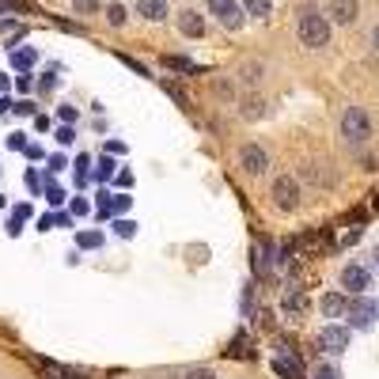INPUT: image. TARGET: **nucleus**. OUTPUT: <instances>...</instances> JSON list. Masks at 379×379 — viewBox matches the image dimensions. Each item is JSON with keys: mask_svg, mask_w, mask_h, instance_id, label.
Listing matches in <instances>:
<instances>
[{"mask_svg": "<svg viewBox=\"0 0 379 379\" xmlns=\"http://www.w3.org/2000/svg\"><path fill=\"white\" fill-rule=\"evenodd\" d=\"M307 307H311V304H307V296L300 292V288H292V292L285 296V304H281V311H285L288 319H300V315H307Z\"/></svg>", "mask_w": 379, "mask_h": 379, "instance_id": "f8f14e48", "label": "nucleus"}, {"mask_svg": "<svg viewBox=\"0 0 379 379\" xmlns=\"http://www.w3.org/2000/svg\"><path fill=\"white\" fill-rule=\"evenodd\" d=\"M243 80H247V84H258V80H262V65H247V69H243Z\"/></svg>", "mask_w": 379, "mask_h": 379, "instance_id": "c85d7f7f", "label": "nucleus"}, {"mask_svg": "<svg viewBox=\"0 0 379 379\" xmlns=\"http://www.w3.org/2000/svg\"><path fill=\"white\" fill-rule=\"evenodd\" d=\"M23 182H27L31 194H42V190H46V175H42V171H27Z\"/></svg>", "mask_w": 379, "mask_h": 379, "instance_id": "6ab92c4d", "label": "nucleus"}, {"mask_svg": "<svg viewBox=\"0 0 379 379\" xmlns=\"http://www.w3.org/2000/svg\"><path fill=\"white\" fill-rule=\"evenodd\" d=\"M270 194H273V205L281 209V213H296L300 209V178L296 175H277Z\"/></svg>", "mask_w": 379, "mask_h": 379, "instance_id": "7ed1b4c3", "label": "nucleus"}, {"mask_svg": "<svg viewBox=\"0 0 379 379\" xmlns=\"http://www.w3.org/2000/svg\"><path fill=\"white\" fill-rule=\"evenodd\" d=\"M35 61H38L35 50H16V53H12V69H19V72L35 69Z\"/></svg>", "mask_w": 379, "mask_h": 379, "instance_id": "dca6fc26", "label": "nucleus"}, {"mask_svg": "<svg viewBox=\"0 0 379 379\" xmlns=\"http://www.w3.org/2000/svg\"><path fill=\"white\" fill-rule=\"evenodd\" d=\"M372 46H375V53H379V23L372 27Z\"/></svg>", "mask_w": 379, "mask_h": 379, "instance_id": "a19ab883", "label": "nucleus"}, {"mask_svg": "<svg viewBox=\"0 0 379 379\" xmlns=\"http://www.w3.org/2000/svg\"><path fill=\"white\" fill-rule=\"evenodd\" d=\"M345 315H349V326L368 330L379 319V304H375V300H368V296H353L349 304H345Z\"/></svg>", "mask_w": 379, "mask_h": 379, "instance_id": "20e7f679", "label": "nucleus"}, {"mask_svg": "<svg viewBox=\"0 0 379 379\" xmlns=\"http://www.w3.org/2000/svg\"><path fill=\"white\" fill-rule=\"evenodd\" d=\"M65 167H69V163H65V155H50V167H46V171L53 175V171H65Z\"/></svg>", "mask_w": 379, "mask_h": 379, "instance_id": "f704fd0d", "label": "nucleus"}, {"mask_svg": "<svg viewBox=\"0 0 379 379\" xmlns=\"http://www.w3.org/2000/svg\"><path fill=\"white\" fill-rule=\"evenodd\" d=\"M114 178H118V186H126V190H129V186H133V175H129V171H118V175H114Z\"/></svg>", "mask_w": 379, "mask_h": 379, "instance_id": "58836bf2", "label": "nucleus"}, {"mask_svg": "<svg viewBox=\"0 0 379 379\" xmlns=\"http://www.w3.org/2000/svg\"><path fill=\"white\" fill-rule=\"evenodd\" d=\"M8 148L23 152V148H27V133H12V137H8Z\"/></svg>", "mask_w": 379, "mask_h": 379, "instance_id": "7c9ffc66", "label": "nucleus"}, {"mask_svg": "<svg viewBox=\"0 0 379 379\" xmlns=\"http://www.w3.org/2000/svg\"><path fill=\"white\" fill-rule=\"evenodd\" d=\"M239 167L251 178H258V175H265V167H270V155H265L262 144H243L239 148Z\"/></svg>", "mask_w": 379, "mask_h": 379, "instance_id": "39448f33", "label": "nucleus"}, {"mask_svg": "<svg viewBox=\"0 0 379 379\" xmlns=\"http://www.w3.org/2000/svg\"><path fill=\"white\" fill-rule=\"evenodd\" d=\"M273 372L281 375V379H304V368H300V361H296L292 353H281V356H277V361H273Z\"/></svg>", "mask_w": 379, "mask_h": 379, "instance_id": "9d476101", "label": "nucleus"}, {"mask_svg": "<svg viewBox=\"0 0 379 379\" xmlns=\"http://www.w3.org/2000/svg\"><path fill=\"white\" fill-rule=\"evenodd\" d=\"M80 247L84 251H99L103 247V236H99V231H80Z\"/></svg>", "mask_w": 379, "mask_h": 379, "instance_id": "412c9836", "label": "nucleus"}, {"mask_svg": "<svg viewBox=\"0 0 379 379\" xmlns=\"http://www.w3.org/2000/svg\"><path fill=\"white\" fill-rule=\"evenodd\" d=\"M239 8H243L247 16H258V19H265V16L273 12V0H243Z\"/></svg>", "mask_w": 379, "mask_h": 379, "instance_id": "2eb2a0df", "label": "nucleus"}, {"mask_svg": "<svg viewBox=\"0 0 379 379\" xmlns=\"http://www.w3.org/2000/svg\"><path fill=\"white\" fill-rule=\"evenodd\" d=\"M345 304H349V300H345L341 292L322 296V315H326V319H341V315H345Z\"/></svg>", "mask_w": 379, "mask_h": 379, "instance_id": "4468645a", "label": "nucleus"}, {"mask_svg": "<svg viewBox=\"0 0 379 379\" xmlns=\"http://www.w3.org/2000/svg\"><path fill=\"white\" fill-rule=\"evenodd\" d=\"M53 220V228H72V216L69 213H57V216H50Z\"/></svg>", "mask_w": 379, "mask_h": 379, "instance_id": "e433bc0d", "label": "nucleus"}, {"mask_svg": "<svg viewBox=\"0 0 379 379\" xmlns=\"http://www.w3.org/2000/svg\"><path fill=\"white\" fill-rule=\"evenodd\" d=\"M53 141H57V144H72L76 141V129L72 126H61L57 133H53Z\"/></svg>", "mask_w": 379, "mask_h": 379, "instance_id": "cd10ccee", "label": "nucleus"}, {"mask_svg": "<svg viewBox=\"0 0 379 379\" xmlns=\"http://www.w3.org/2000/svg\"><path fill=\"white\" fill-rule=\"evenodd\" d=\"M341 288L349 296H364L368 288H372V273H368L364 265H345L341 270Z\"/></svg>", "mask_w": 379, "mask_h": 379, "instance_id": "423d86ee", "label": "nucleus"}, {"mask_svg": "<svg viewBox=\"0 0 379 379\" xmlns=\"http://www.w3.org/2000/svg\"><path fill=\"white\" fill-rule=\"evenodd\" d=\"M375 262H379V247H375Z\"/></svg>", "mask_w": 379, "mask_h": 379, "instance_id": "a18cd8bd", "label": "nucleus"}, {"mask_svg": "<svg viewBox=\"0 0 379 379\" xmlns=\"http://www.w3.org/2000/svg\"><path fill=\"white\" fill-rule=\"evenodd\" d=\"M182 379H216V372L213 368H186Z\"/></svg>", "mask_w": 379, "mask_h": 379, "instance_id": "b1692460", "label": "nucleus"}, {"mask_svg": "<svg viewBox=\"0 0 379 379\" xmlns=\"http://www.w3.org/2000/svg\"><path fill=\"white\" fill-rule=\"evenodd\" d=\"M23 152H27V160H35V163H38V160H46V152H42V148H38V144H27V148H23Z\"/></svg>", "mask_w": 379, "mask_h": 379, "instance_id": "72a5a7b5", "label": "nucleus"}, {"mask_svg": "<svg viewBox=\"0 0 379 379\" xmlns=\"http://www.w3.org/2000/svg\"><path fill=\"white\" fill-rule=\"evenodd\" d=\"M12 110H16L19 118H31V114H35V103H31V99H19V103H16Z\"/></svg>", "mask_w": 379, "mask_h": 379, "instance_id": "c756f323", "label": "nucleus"}, {"mask_svg": "<svg viewBox=\"0 0 379 379\" xmlns=\"http://www.w3.org/2000/svg\"><path fill=\"white\" fill-rule=\"evenodd\" d=\"M311 379H341V375H338V368H334V364H319L315 372H311Z\"/></svg>", "mask_w": 379, "mask_h": 379, "instance_id": "393cba45", "label": "nucleus"}, {"mask_svg": "<svg viewBox=\"0 0 379 379\" xmlns=\"http://www.w3.org/2000/svg\"><path fill=\"white\" fill-rule=\"evenodd\" d=\"M57 121L61 126H76V106H57Z\"/></svg>", "mask_w": 379, "mask_h": 379, "instance_id": "bb28decb", "label": "nucleus"}, {"mask_svg": "<svg viewBox=\"0 0 379 379\" xmlns=\"http://www.w3.org/2000/svg\"><path fill=\"white\" fill-rule=\"evenodd\" d=\"M129 202H133V197H126V194H121V197H110V209H114V213H126Z\"/></svg>", "mask_w": 379, "mask_h": 379, "instance_id": "473e14b6", "label": "nucleus"}, {"mask_svg": "<svg viewBox=\"0 0 379 379\" xmlns=\"http://www.w3.org/2000/svg\"><path fill=\"white\" fill-rule=\"evenodd\" d=\"M319 349H322V353H345V349H349V330L338 326V322L322 326V330H319Z\"/></svg>", "mask_w": 379, "mask_h": 379, "instance_id": "0eeeda50", "label": "nucleus"}, {"mask_svg": "<svg viewBox=\"0 0 379 379\" xmlns=\"http://www.w3.org/2000/svg\"><path fill=\"white\" fill-rule=\"evenodd\" d=\"M114 175H118V163L110 160V155H103V160L95 163V178H99V182H110Z\"/></svg>", "mask_w": 379, "mask_h": 379, "instance_id": "f3484780", "label": "nucleus"}, {"mask_svg": "<svg viewBox=\"0 0 379 379\" xmlns=\"http://www.w3.org/2000/svg\"><path fill=\"white\" fill-rule=\"evenodd\" d=\"M87 213V202H84V197H72V213L69 216H84Z\"/></svg>", "mask_w": 379, "mask_h": 379, "instance_id": "c9c22d12", "label": "nucleus"}, {"mask_svg": "<svg viewBox=\"0 0 379 379\" xmlns=\"http://www.w3.org/2000/svg\"><path fill=\"white\" fill-rule=\"evenodd\" d=\"M106 152L110 155H121V152H126V144H121V141H106Z\"/></svg>", "mask_w": 379, "mask_h": 379, "instance_id": "4c0bfd02", "label": "nucleus"}, {"mask_svg": "<svg viewBox=\"0 0 379 379\" xmlns=\"http://www.w3.org/2000/svg\"><path fill=\"white\" fill-rule=\"evenodd\" d=\"M4 8H8V0H0V12H4Z\"/></svg>", "mask_w": 379, "mask_h": 379, "instance_id": "37998d69", "label": "nucleus"}, {"mask_svg": "<svg viewBox=\"0 0 379 379\" xmlns=\"http://www.w3.org/2000/svg\"><path fill=\"white\" fill-rule=\"evenodd\" d=\"M326 16L334 19V23L349 27V23H356V16H361V4H356V0H330Z\"/></svg>", "mask_w": 379, "mask_h": 379, "instance_id": "1a4fd4ad", "label": "nucleus"}, {"mask_svg": "<svg viewBox=\"0 0 379 379\" xmlns=\"http://www.w3.org/2000/svg\"><path fill=\"white\" fill-rule=\"evenodd\" d=\"M76 12L87 16V12H99V0H76Z\"/></svg>", "mask_w": 379, "mask_h": 379, "instance_id": "2f4dec72", "label": "nucleus"}, {"mask_svg": "<svg viewBox=\"0 0 379 379\" xmlns=\"http://www.w3.org/2000/svg\"><path fill=\"white\" fill-rule=\"evenodd\" d=\"M106 19H110V27H121L126 23V4H106Z\"/></svg>", "mask_w": 379, "mask_h": 379, "instance_id": "aec40b11", "label": "nucleus"}, {"mask_svg": "<svg viewBox=\"0 0 379 379\" xmlns=\"http://www.w3.org/2000/svg\"><path fill=\"white\" fill-rule=\"evenodd\" d=\"M12 106H16V103H12V99H8V95L0 99V114H4V110H12Z\"/></svg>", "mask_w": 379, "mask_h": 379, "instance_id": "ea45409f", "label": "nucleus"}, {"mask_svg": "<svg viewBox=\"0 0 379 379\" xmlns=\"http://www.w3.org/2000/svg\"><path fill=\"white\" fill-rule=\"evenodd\" d=\"M137 16L160 23V19H167V0H137Z\"/></svg>", "mask_w": 379, "mask_h": 379, "instance_id": "ddd939ff", "label": "nucleus"}, {"mask_svg": "<svg viewBox=\"0 0 379 379\" xmlns=\"http://www.w3.org/2000/svg\"><path fill=\"white\" fill-rule=\"evenodd\" d=\"M341 137L349 144H364L368 137H372V118H368L364 106H349L341 114Z\"/></svg>", "mask_w": 379, "mask_h": 379, "instance_id": "f03ea898", "label": "nucleus"}, {"mask_svg": "<svg viewBox=\"0 0 379 379\" xmlns=\"http://www.w3.org/2000/svg\"><path fill=\"white\" fill-rule=\"evenodd\" d=\"M178 31H182L186 38H202V35H205V19L197 16V12H190V8H186V12L178 16Z\"/></svg>", "mask_w": 379, "mask_h": 379, "instance_id": "9b49d317", "label": "nucleus"}, {"mask_svg": "<svg viewBox=\"0 0 379 379\" xmlns=\"http://www.w3.org/2000/svg\"><path fill=\"white\" fill-rule=\"evenodd\" d=\"M114 231H118L121 239H133V236H137V224H133V220L126 216V220H114Z\"/></svg>", "mask_w": 379, "mask_h": 379, "instance_id": "5701e85b", "label": "nucleus"}, {"mask_svg": "<svg viewBox=\"0 0 379 379\" xmlns=\"http://www.w3.org/2000/svg\"><path fill=\"white\" fill-rule=\"evenodd\" d=\"M296 35H300V42H304L307 50H322L330 42V19L322 12H315V8H304V12H300Z\"/></svg>", "mask_w": 379, "mask_h": 379, "instance_id": "f257e3e1", "label": "nucleus"}, {"mask_svg": "<svg viewBox=\"0 0 379 379\" xmlns=\"http://www.w3.org/2000/svg\"><path fill=\"white\" fill-rule=\"evenodd\" d=\"M239 110H243V118H262V114H265V103L251 95V99H243V106H239Z\"/></svg>", "mask_w": 379, "mask_h": 379, "instance_id": "a211bd4d", "label": "nucleus"}, {"mask_svg": "<svg viewBox=\"0 0 379 379\" xmlns=\"http://www.w3.org/2000/svg\"><path fill=\"white\" fill-rule=\"evenodd\" d=\"M209 12H213L228 31H239L243 27V8L236 4V0H209Z\"/></svg>", "mask_w": 379, "mask_h": 379, "instance_id": "6e6552de", "label": "nucleus"}, {"mask_svg": "<svg viewBox=\"0 0 379 379\" xmlns=\"http://www.w3.org/2000/svg\"><path fill=\"white\" fill-rule=\"evenodd\" d=\"M163 65H167V69H175V72H190V69H194L186 57H163Z\"/></svg>", "mask_w": 379, "mask_h": 379, "instance_id": "a878e982", "label": "nucleus"}, {"mask_svg": "<svg viewBox=\"0 0 379 379\" xmlns=\"http://www.w3.org/2000/svg\"><path fill=\"white\" fill-rule=\"evenodd\" d=\"M8 87H12V80H8L4 72H0V92H8Z\"/></svg>", "mask_w": 379, "mask_h": 379, "instance_id": "79ce46f5", "label": "nucleus"}, {"mask_svg": "<svg viewBox=\"0 0 379 379\" xmlns=\"http://www.w3.org/2000/svg\"><path fill=\"white\" fill-rule=\"evenodd\" d=\"M4 202H8V197H4V194H0V205H4Z\"/></svg>", "mask_w": 379, "mask_h": 379, "instance_id": "c03bdc74", "label": "nucleus"}, {"mask_svg": "<svg viewBox=\"0 0 379 379\" xmlns=\"http://www.w3.org/2000/svg\"><path fill=\"white\" fill-rule=\"evenodd\" d=\"M42 194H46L50 205H65V190H61L57 182H46V190H42Z\"/></svg>", "mask_w": 379, "mask_h": 379, "instance_id": "4be33fe9", "label": "nucleus"}]
</instances>
